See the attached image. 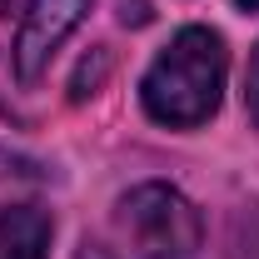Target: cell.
Segmentation results:
<instances>
[{
	"label": "cell",
	"mask_w": 259,
	"mask_h": 259,
	"mask_svg": "<svg viewBox=\"0 0 259 259\" xmlns=\"http://www.w3.org/2000/svg\"><path fill=\"white\" fill-rule=\"evenodd\" d=\"M225 75H229L225 35L209 25H185L180 35H169V45L150 60L145 80H140L145 115L169 130L204 125L225 100Z\"/></svg>",
	"instance_id": "obj_1"
},
{
	"label": "cell",
	"mask_w": 259,
	"mask_h": 259,
	"mask_svg": "<svg viewBox=\"0 0 259 259\" xmlns=\"http://www.w3.org/2000/svg\"><path fill=\"white\" fill-rule=\"evenodd\" d=\"M199 209L175 185H135L115 199L80 259H190L199 249Z\"/></svg>",
	"instance_id": "obj_2"
},
{
	"label": "cell",
	"mask_w": 259,
	"mask_h": 259,
	"mask_svg": "<svg viewBox=\"0 0 259 259\" xmlns=\"http://www.w3.org/2000/svg\"><path fill=\"white\" fill-rule=\"evenodd\" d=\"M90 15V0H30L25 5V20H20V30H15V75L35 85L50 60H55V50H60L70 30L80 25Z\"/></svg>",
	"instance_id": "obj_3"
},
{
	"label": "cell",
	"mask_w": 259,
	"mask_h": 259,
	"mask_svg": "<svg viewBox=\"0 0 259 259\" xmlns=\"http://www.w3.org/2000/svg\"><path fill=\"white\" fill-rule=\"evenodd\" d=\"M50 234H55V225L40 204L0 209V259H45Z\"/></svg>",
	"instance_id": "obj_4"
},
{
	"label": "cell",
	"mask_w": 259,
	"mask_h": 259,
	"mask_svg": "<svg viewBox=\"0 0 259 259\" xmlns=\"http://www.w3.org/2000/svg\"><path fill=\"white\" fill-rule=\"evenodd\" d=\"M244 110H249V120L259 125V45H254V55H249V75H244Z\"/></svg>",
	"instance_id": "obj_5"
},
{
	"label": "cell",
	"mask_w": 259,
	"mask_h": 259,
	"mask_svg": "<svg viewBox=\"0 0 259 259\" xmlns=\"http://www.w3.org/2000/svg\"><path fill=\"white\" fill-rule=\"evenodd\" d=\"M239 5H244V10H254V15H259V0H239Z\"/></svg>",
	"instance_id": "obj_6"
}]
</instances>
